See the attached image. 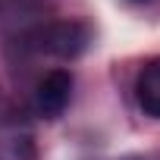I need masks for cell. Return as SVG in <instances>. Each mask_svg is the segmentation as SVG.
<instances>
[{"label": "cell", "mask_w": 160, "mask_h": 160, "mask_svg": "<svg viewBox=\"0 0 160 160\" xmlns=\"http://www.w3.org/2000/svg\"><path fill=\"white\" fill-rule=\"evenodd\" d=\"M72 85L75 82H72L69 69H50L38 82V88H35V110H38V116H44V119L63 116V110L72 101Z\"/></svg>", "instance_id": "7a4b0ae2"}, {"label": "cell", "mask_w": 160, "mask_h": 160, "mask_svg": "<svg viewBox=\"0 0 160 160\" xmlns=\"http://www.w3.org/2000/svg\"><path fill=\"white\" fill-rule=\"evenodd\" d=\"M135 101L144 116L160 119V57H151L148 63H141L135 75Z\"/></svg>", "instance_id": "3957f363"}, {"label": "cell", "mask_w": 160, "mask_h": 160, "mask_svg": "<svg viewBox=\"0 0 160 160\" xmlns=\"http://www.w3.org/2000/svg\"><path fill=\"white\" fill-rule=\"evenodd\" d=\"M126 160H141V157H126Z\"/></svg>", "instance_id": "8992f818"}, {"label": "cell", "mask_w": 160, "mask_h": 160, "mask_svg": "<svg viewBox=\"0 0 160 160\" xmlns=\"http://www.w3.org/2000/svg\"><path fill=\"white\" fill-rule=\"evenodd\" d=\"M129 3H151V0H129Z\"/></svg>", "instance_id": "5b68a950"}, {"label": "cell", "mask_w": 160, "mask_h": 160, "mask_svg": "<svg viewBox=\"0 0 160 160\" xmlns=\"http://www.w3.org/2000/svg\"><path fill=\"white\" fill-rule=\"evenodd\" d=\"M0 160H38V144L32 132L3 126L0 129Z\"/></svg>", "instance_id": "277c9868"}, {"label": "cell", "mask_w": 160, "mask_h": 160, "mask_svg": "<svg viewBox=\"0 0 160 160\" xmlns=\"http://www.w3.org/2000/svg\"><path fill=\"white\" fill-rule=\"evenodd\" d=\"M91 44V28L85 22H50L44 25L38 35H35V47L50 53V57H60V60H75L82 57Z\"/></svg>", "instance_id": "6da1fadb"}]
</instances>
